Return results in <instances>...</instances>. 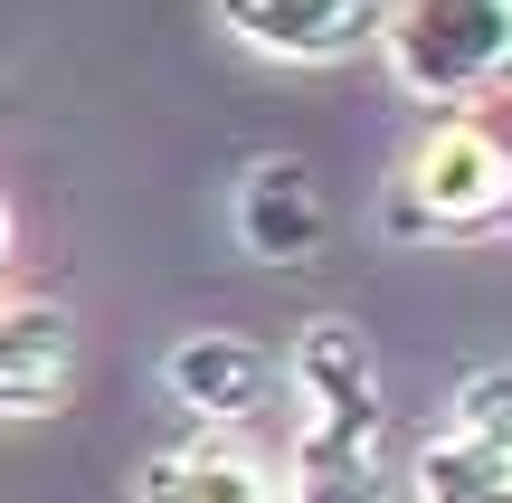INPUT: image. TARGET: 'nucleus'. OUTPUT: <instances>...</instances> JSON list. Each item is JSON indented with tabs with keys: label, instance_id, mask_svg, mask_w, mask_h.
Returning a JSON list of instances; mask_svg holds the SVG:
<instances>
[{
	"label": "nucleus",
	"instance_id": "f257e3e1",
	"mask_svg": "<svg viewBox=\"0 0 512 503\" xmlns=\"http://www.w3.org/2000/svg\"><path fill=\"white\" fill-rule=\"evenodd\" d=\"M275 371L304 399V418H294V466L275 475V494L285 503H389V475H380V418L389 409H380V361H370V342L351 333L342 314H313Z\"/></svg>",
	"mask_w": 512,
	"mask_h": 503
},
{
	"label": "nucleus",
	"instance_id": "f03ea898",
	"mask_svg": "<svg viewBox=\"0 0 512 503\" xmlns=\"http://www.w3.org/2000/svg\"><path fill=\"white\" fill-rule=\"evenodd\" d=\"M408 95L427 105H475L512 86V0H380V38Z\"/></svg>",
	"mask_w": 512,
	"mask_h": 503
},
{
	"label": "nucleus",
	"instance_id": "7ed1b4c3",
	"mask_svg": "<svg viewBox=\"0 0 512 503\" xmlns=\"http://www.w3.org/2000/svg\"><path fill=\"white\" fill-rule=\"evenodd\" d=\"M503 200H512V152L475 124V114H446V124L418 133L389 219H399L408 238H437V228H456V238H465V228H494Z\"/></svg>",
	"mask_w": 512,
	"mask_h": 503
},
{
	"label": "nucleus",
	"instance_id": "20e7f679",
	"mask_svg": "<svg viewBox=\"0 0 512 503\" xmlns=\"http://www.w3.org/2000/svg\"><path fill=\"white\" fill-rule=\"evenodd\" d=\"M219 29L275 67H342L380 38V0H219Z\"/></svg>",
	"mask_w": 512,
	"mask_h": 503
},
{
	"label": "nucleus",
	"instance_id": "39448f33",
	"mask_svg": "<svg viewBox=\"0 0 512 503\" xmlns=\"http://www.w3.org/2000/svg\"><path fill=\"white\" fill-rule=\"evenodd\" d=\"M275 352L266 342H247V333H181L171 342V361H162V390L181 399L190 418H209V437L219 428H247L256 409L275 399Z\"/></svg>",
	"mask_w": 512,
	"mask_h": 503
},
{
	"label": "nucleus",
	"instance_id": "423d86ee",
	"mask_svg": "<svg viewBox=\"0 0 512 503\" xmlns=\"http://www.w3.org/2000/svg\"><path fill=\"white\" fill-rule=\"evenodd\" d=\"M76 390V314L48 295L0 304V418H48Z\"/></svg>",
	"mask_w": 512,
	"mask_h": 503
},
{
	"label": "nucleus",
	"instance_id": "0eeeda50",
	"mask_svg": "<svg viewBox=\"0 0 512 503\" xmlns=\"http://www.w3.org/2000/svg\"><path fill=\"white\" fill-rule=\"evenodd\" d=\"M228 228H238L247 257H266V266H304L313 247H323V190H313V171L294 162V152L247 162L238 200H228Z\"/></svg>",
	"mask_w": 512,
	"mask_h": 503
},
{
	"label": "nucleus",
	"instance_id": "6e6552de",
	"mask_svg": "<svg viewBox=\"0 0 512 503\" xmlns=\"http://www.w3.org/2000/svg\"><path fill=\"white\" fill-rule=\"evenodd\" d=\"M133 503H285L275 466L238 437H181L133 475Z\"/></svg>",
	"mask_w": 512,
	"mask_h": 503
},
{
	"label": "nucleus",
	"instance_id": "1a4fd4ad",
	"mask_svg": "<svg viewBox=\"0 0 512 503\" xmlns=\"http://www.w3.org/2000/svg\"><path fill=\"white\" fill-rule=\"evenodd\" d=\"M418 503H512V447L494 437H465V428H437L418 447Z\"/></svg>",
	"mask_w": 512,
	"mask_h": 503
},
{
	"label": "nucleus",
	"instance_id": "9d476101",
	"mask_svg": "<svg viewBox=\"0 0 512 503\" xmlns=\"http://www.w3.org/2000/svg\"><path fill=\"white\" fill-rule=\"evenodd\" d=\"M456 428L465 437H494V447H512V361H484V371L456 380Z\"/></svg>",
	"mask_w": 512,
	"mask_h": 503
},
{
	"label": "nucleus",
	"instance_id": "9b49d317",
	"mask_svg": "<svg viewBox=\"0 0 512 503\" xmlns=\"http://www.w3.org/2000/svg\"><path fill=\"white\" fill-rule=\"evenodd\" d=\"M10 238H19V228H10V200H0V276H10Z\"/></svg>",
	"mask_w": 512,
	"mask_h": 503
},
{
	"label": "nucleus",
	"instance_id": "f8f14e48",
	"mask_svg": "<svg viewBox=\"0 0 512 503\" xmlns=\"http://www.w3.org/2000/svg\"><path fill=\"white\" fill-rule=\"evenodd\" d=\"M494 228H512V200H503V209H494Z\"/></svg>",
	"mask_w": 512,
	"mask_h": 503
}]
</instances>
